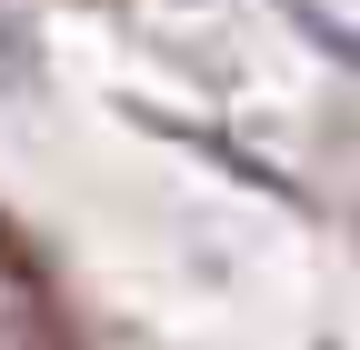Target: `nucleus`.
Segmentation results:
<instances>
[{
  "label": "nucleus",
  "mask_w": 360,
  "mask_h": 350,
  "mask_svg": "<svg viewBox=\"0 0 360 350\" xmlns=\"http://www.w3.org/2000/svg\"><path fill=\"white\" fill-rule=\"evenodd\" d=\"M0 350H90V300L20 200H0Z\"/></svg>",
  "instance_id": "f257e3e1"
}]
</instances>
